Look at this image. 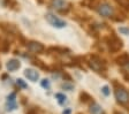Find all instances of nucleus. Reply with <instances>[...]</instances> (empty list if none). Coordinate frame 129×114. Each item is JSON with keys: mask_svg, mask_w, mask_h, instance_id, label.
Instances as JSON below:
<instances>
[{"mask_svg": "<svg viewBox=\"0 0 129 114\" xmlns=\"http://www.w3.org/2000/svg\"><path fill=\"white\" fill-rule=\"evenodd\" d=\"M106 43L111 52H118L122 47V41L115 35H111L110 37L106 38Z\"/></svg>", "mask_w": 129, "mask_h": 114, "instance_id": "obj_2", "label": "nucleus"}, {"mask_svg": "<svg viewBox=\"0 0 129 114\" xmlns=\"http://www.w3.org/2000/svg\"><path fill=\"white\" fill-rule=\"evenodd\" d=\"M114 114H121L120 112H114Z\"/></svg>", "mask_w": 129, "mask_h": 114, "instance_id": "obj_26", "label": "nucleus"}, {"mask_svg": "<svg viewBox=\"0 0 129 114\" xmlns=\"http://www.w3.org/2000/svg\"><path fill=\"white\" fill-rule=\"evenodd\" d=\"M51 6L55 9V11L61 12V13L67 12L68 9H69V7H70V5L66 1V0H52Z\"/></svg>", "mask_w": 129, "mask_h": 114, "instance_id": "obj_6", "label": "nucleus"}, {"mask_svg": "<svg viewBox=\"0 0 129 114\" xmlns=\"http://www.w3.org/2000/svg\"><path fill=\"white\" fill-rule=\"evenodd\" d=\"M120 6H122L123 8L129 9V0H116Z\"/></svg>", "mask_w": 129, "mask_h": 114, "instance_id": "obj_15", "label": "nucleus"}, {"mask_svg": "<svg viewBox=\"0 0 129 114\" xmlns=\"http://www.w3.org/2000/svg\"><path fill=\"white\" fill-rule=\"evenodd\" d=\"M121 69H122V75L126 80L129 81V62H127L126 65L121 66Z\"/></svg>", "mask_w": 129, "mask_h": 114, "instance_id": "obj_12", "label": "nucleus"}, {"mask_svg": "<svg viewBox=\"0 0 129 114\" xmlns=\"http://www.w3.org/2000/svg\"><path fill=\"white\" fill-rule=\"evenodd\" d=\"M102 92L104 93L106 97H107V96H110V88H108L107 85H104V87L102 88Z\"/></svg>", "mask_w": 129, "mask_h": 114, "instance_id": "obj_19", "label": "nucleus"}, {"mask_svg": "<svg viewBox=\"0 0 129 114\" xmlns=\"http://www.w3.org/2000/svg\"><path fill=\"white\" fill-rule=\"evenodd\" d=\"M24 75H25V77H27L28 80H30V81H32V82L38 81V79H39L38 71L35 70V69H31V68L25 69V70H24Z\"/></svg>", "mask_w": 129, "mask_h": 114, "instance_id": "obj_8", "label": "nucleus"}, {"mask_svg": "<svg viewBox=\"0 0 129 114\" xmlns=\"http://www.w3.org/2000/svg\"><path fill=\"white\" fill-rule=\"evenodd\" d=\"M114 95H115L118 103L122 104V105H126L127 103H129V92L124 88H116L114 91Z\"/></svg>", "mask_w": 129, "mask_h": 114, "instance_id": "obj_4", "label": "nucleus"}, {"mask_svg": "<svg viewBox=\"0 0 129 114\" xmlns=\"http://www.w3.org/2000/svg\"><path fill=\"white\" fill-rule=\"evenodd\" d=\"M61 87L63 88V89H64V88H66V89H68V90H69V91L73 89V87H72V85H69V84H66V83H64V84H62Z\"/></svg>", "mask_w": 129, "mask_h": 114, "instance_id": "obj_22", "label": "nucleus"}, {"mask_svg": "<svg viewBox=\"0 0 129 114\" xmlns=\"http://www.w3.org/2000/svg\"><path fill=\"white\" fill-rule=\"evenodd\" d=\"M97 11H98V13H99L102 16H105V17L113 16V13H114L113 7L107 3H102L100 5H98L97 6Z\"/></svg>", "mask_w": 129, "mask_h": 114, "instance_id": "obj_5", "label": "nucleus"}, {"mask_svg": "<svg viewBox=\"0 0 129 114\" xmlns=\"http://www.w3.org/2000/svg\"><path fill=\"white\" fill-rule=\"evenodd\" d=\"M89 111H90L91 114H103L104 113V112H103V108L97 103L92 104V105L90 106V109H89Z\"/></svg>", "mask_w": 129, "mask_h": 114, "instance_id": "obj_11", "label": "nucleus"}, {"mask_svg": "<svg viewBox=\"0 0 129 114\" xmlns=\"http://www.w3.org/2000/svg\"><path fill=\"white\" fill-rule=\"evenodd\" d=\"M40 84H42V87L44 88V89H50V81L46 79H44L43 81L40 82Z\"/></svg>", "mask_w": 129, "mask_h": 114, "instance_id": "obj_17", "label": "nucleus"}, {"mask_svg": "<svg viewBox=\"0 0 129 114\" xmlns=\"http://www.w3.org/2000/svg\"><path fill=\"white\" fill-rule=\"evenodd\" d=\"M89 66H90L96 73L104 74L105 75V71H106V63H105L104 60H102L99 57H97V55H91L90 61H89Z\"/></svg>", "mask_w": 129, "mask_h": 114, "instance_id": "obj_1", "label": "nucleus"}, {"mask_svg": "<svg viewBox=\"0 0 129 114\" xmlns=\"http://www.w3.org/2000/svg\"><path fill=\"white\" fill-rule=\"evenodd\" d=\"M20 66H21V63H20L19 60L12 59V60H9V61L7 62L6 67H7V69H8L9 71H14V70H16V69H19Z\"/></svg>", "mask_w": 129, "mask_h": 114, "instance_id": "obj_9", "label": "nucleus"}, {"mask_svg": "<svg viewBox=\"0 0 129 114\" xmlns=\"http://www.w3.org/2000/svg\"><path fill=\"white\" fill-rule=\"evenodd\" d=\"M27 114H37V112H36V111H34V109H31V111H29Z\"/></svg>", "mask_w": 129, "mask_h": 114, "instance_id": "obj_23", "label": "nucleus"}, {"mask_svg": "<svg viewBox=\"0 0 129 114\" xmlns=\"http://www.w3.org/2000/svg\"><path fill=\"white\" fill-rule=\"evenodd\" d=\"M119 31H120L121 33H123V35H129V28H119Z\"/></svg>", "mask_w": 129, "mask_h": 114, "instance_id": "obj_20", "label": "nucleus"}, {"mask_svg": "<svg viewBox=\"0 0 129 114\" xmlns=\"http://www.w3.org/2000/svg\"><path fill=\"white\" fill-rule=\"evenodd\" d=\"M55 98L58 99V101H59V104H63L64 101H66V96L62 95V93H56L55 95Z\"/></svg>", "mask_w": 129, "mask_h": 114, "instance_id": "obj_14", "label": "nucleus"}, {"mask_svg": "<svg viewBox=\"0 0 129 114\" xmlns=\"http://www.w3.org/2000/svg\"><path fill=\"white\" fill-rule=\"evenodd\" d=\"M8 47H9L8 42L7 41H4L3 42V45H1V51H3V52H7L8 51Z\"/></svg>", "mask_w": 129, "mask_h": 114, "instance_id": "obj_18", "label": "nucleus"}, {"mask_svg": "<svg viewBox=\"0 0 129 114\" xmlns=\"http://www.w3.org/2000/svg\"><path fill=\"white\" fill-rule=\"evenodd\" d=\"M45 19H46V21H47L48 23H50L52 27H54V28L61 29V28L66 27V22H64L63 20H61L60 17L55 16V15H54V14H52V13H47V14H46Z\"/></svg>", "mask_w": 129, "mask_h": 114, "instance_id": "obj_3", "label": "nucleus"}, {"mask_svg": "<svg viewBox=\"0 0 129 114\" xmlns=\"http://www.w3.org/2000/svg\"><path fill=\"white\" fill-rule=\"evenodd\" d=\"M15 98H16V95L14 92H12L11 95L7 97V100L8 101H15Z\"/></svg>", "mask_w": 129, "mask_h": 114, "instance_id": "obj_21", "label": "nucleus"}, {"mask_svg": "<svg viewBox=\"0 0 129 114\" xmlns=\"http://www.w3.org/2000/svg\"><path fill=\"white\" fill-rule=\"evenodd\" d=\"M62 114H70V109H66V111H63Z\"/></svg>", "mask_w": 129, "mask_h": 114, "instance_id": "obj_24", "label": "nucleus"}, {"mask_svg": "<svg viewBox=\"0 0 129 114\" xmlns=\"http://www.w3.org/2000/svg\"><path fill=\"white\" fill-rule=\"evenodd\" d=\"M38 3H39V4H43V3H44V0H38Z\"/></svg>", "mask_w": 129, "mask_h": 114, "instance_id": "obj_25", "label": "nucleus"}, {"mask_svg": "<svg viewBox=\"0 0 129 114\" xmlns=\"http://www.w3.org/2000/svg\"><path fill=\"white\" fill-rule=\"evenodd\" d=\"M28 49H29L30 52L32 53H36V54H39L42 52L44 51V45L39 42H36V41H31L28 43Z\"/></svg>", "mask_w": 129, "mask_h": 114, "instance_id": "obj_7", "label": "nucleus"}, {"mask_svg": "<svg viewBox=\"0 0 129 114\" xmlns=\"http://www.w3.org/2000/svg\"><path fill=\"white\" fill-rule=\"evenodd\" d=\"M16 83H17V85H19V87H21L22 89H28V84L22 79H17V80H16Z\"/></svg>", "mask_w": 129, "mask_h": 114, "instance_id": "obj_16", "label": "nucleus"}, {"mask_svg": "<svg viewBox=\"0 0 129 114\" xmlns=\"http://www.w3.org/2000/svg\"><path fill=\"white\" fill-rule=\"evenodd\" d=\"M127 62H129V55L127 53H123V54H121L120 57L116 58V63L120 66H123L126 65Z\"/></svg>", "mask_w": 129, "mask_h": 114, "instance_id": "obj_10", "label": "nucleus"}, {"mask_svg": "<svg viewBox=\"0 0 129 114\" xmlns=\"http://www.w3.org/2000/svg\"><path fill=\"white\" fill-rule=\"evenodd\" d=\"M6 108H7V111H14V109L17 108V104L15 101H7Z\"/></svg>", "mask_w": 129, "mask_h": 114, "instance_id": "obj_13", "label": "nucleus"}]
</instances>
